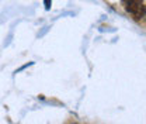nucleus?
I'll list each match as a JSON object with an SVG mask.
<instances>
[{
	"label": "nucleus",
	"mask_w": 146,
	"mask_h": 124,
	"mask_svg": "<svg viewBox=\"0 0 146 124\" xmlns=\"http://www.w3.org/2000/svg\"><path fill=\"white\" fill-rule=\"evenodd\" d=\"M128 13L133 14L135 18H142L146 14V6L142 0H122Z\"/></svg>",
	"instance_id": "obj_1"
},
{
	"label": "nucleus",
	"mask_w": 146,
	"mask_h": 124,
	"mask_svg": "<svg viewBox=\"0 0 146 124\" xmlns=\"http://www.w3.org/2000/svg\"><path fill=\"white\" fill-rule=\"evenodd\" d=\"M44 4H45V9H46V10H49V9H51L52 1H51V0H44Z\"/></svg>",
	"instance_id": "obj_2"
}]
</instances>
